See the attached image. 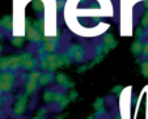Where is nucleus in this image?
Returning a JSON list of instances; mask_svg holds the SVG:
<instances>
[{
	"mask_svg": "<svg viewBox=\"0 0 148 119\" xmlns=\"http://www.w3.org/2000/svg\"><path fill=\"white\" fill-rule=\"evenodd\" d=\"M0 51H1V47H0Z\"/></svg>",
	"mask_w": 148,
	"mask_h": 119,
	"instance_id": "3",
	"label": "nucleus"
},
{
	"mask_svg": "<svg viewBox=\"0 0 148 119\" xmlns=\"http://www.w3.org/2000/svg\"><path fill=\"white\" fill-rule=\"evenodd\" d=\"M84 3V7H81L76 0H70L67 4V14L66 21L70 25L71 30L81 22V20H85L81 25L79 34L88 36L92 31L93 34H100L108 28L106 24H103L102 18H106L112 14V5L108 0H81ZM106 31V30H105Z\"/></svg>",
	"mask_w": 148,
	"mask_h": 119,
	"instance_id": "1",
	"label": "nucleus"
},
{
	"mask_svg": "<svg viewBox=\"0 0 148 119\" xmlns=\"http://www.w3.org/2000/svg\"><path fill=\"white\" fill-rule=\"evenodd\" d=\"M0 105H1V100H0Z\"/></svg>",
	"mask_w": 148,
	"mask_h": 119,
	"instance_id": "2",
	"label": "nucleus"
}]
</instances>
